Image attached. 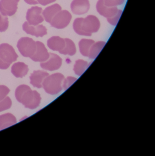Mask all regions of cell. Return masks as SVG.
<instances>
[{"label": "cell", "instance_id": "cell-25", "mask_svg": "<svg viewBox=\"0 0 155 156\" xmlns=\"http://www.w3.org/2000/svg\"><path fill=\"white\" fill-rule=\"evenodd\" d=\"M10 91V89L6 86L0 85V101L6 97Z\"/></svg>", "mask_w": 155, "mask_h": 156}, {"label": "cell", "instance_id": "cell-17", "mask_svg": "<svg viewBox=\"0 0 155 156\" xmlns=\"http://www.w3.org/2000/svg\"><path fill=\"white\" fill-rule=\"evenodd\" d=\"M62 10V7L58 4H55L45 8L43 11V15L45 21L47 23H51L53 17L56 13Z\"/></svg>", "mask_w": 155, "mask_h": 156}, {"label": "cell", "instance_id": "cell-4", "mask_svg": "<svg viewBox=\"0 0 155 156\" xmlns=\"http://www.w3.org/2000/svg\"><path fill=\"white\" fill-rule=\"evenodd\" d=\"M18 57L19 55L12 46L7 43L0 44V69H8Z\"/></svg>", "mask_w": 155, "mask_h": 156}, {"label": "cell", "instance_id": "cell-18", "mask_svg": "<svg viewBox=\"0 0 155 156\" xmlns=\"http://www.w3.org/2000/svg\"><path fill=\"white\" fill-rule=\"evenodd\" d=\"M17 123L15 116L11 113H7L0 115V129H3Z\"/></svg>", "mask_w": 155, "mask_h": 156}, {"label": "cell", "instance_id": "cell-11", "mask_svg": "<svg viewBox=\"0 0 155 156\" xmlns=\"http://www.w3.org/2000/svg\"><path fill=\"white\" fill-rule=\"evenodd\" d=\"M36 51L33 55L30 57L31 59L35 62H45L48 60L50 56V53L45 47V45L41 42H36Z\"/></svg>", "mask_w": 155, "mask_h": 156}, {"label": "cell", "instance_id": "cell-7", "mask_svg": "<svg viewBox=\"0 0 155 156\" xmlns=\"http://www.w3.org/2000/svg\"><path fill=\"white\" fill-rule=\"evenodd\" d=\"M72 18V15L68 11L61 10L55 14L50 24L54 28L63 29L69 25Z\"/></svg>", "mask_w": 155, "mask_h": 156}, {"label": "cell", "instance_id": "cell-2", "mask_svg": "<svg viewBox=\"0 0 155 156\" xmlns=\"http://www.w3.org/2000/svg\"><path fill=\"white\" fill-rule=\"evenodd\" d=\"M100 26L99 20L93 15H89L85 19L77 18L73 24L74 30L76 34L86 36H91L92 33L98 31Z\"/></svg>", "mask_w": 155, "mask_h": 156}, {"label": "cell", "instance_id": "cell-6", "mask_svg": "<svg viewBox=\"0 0 155 156\" xmlns=\"http://www.w3.org/2000/svg\"><path fill=\"white\" fill-rule=\"evenodd\" d=\"M17 46L21 54L25 57L30 58L36 51V42L29 37L21 38L18 41Z\"/></svg>", "mask_w": 155, "mask_h": 156}, {"label": "cell", "instance_id": "cell-14", "mask_svg": "<svg viewBox=\"0 0 155 156\" xmlns=\"http://www.w3.org/2000/svg\"><path fill=\"white\" fill-rule=\"evenodd\" d=\"M48 76L49 74L44 71L41 70L34 71L30 77V83L34 87L41 88L44 80Z\"/></svg>", "mask_w": 155, "mask_h": 156}, {"label": "cell", "instance_id": "cell-19", "mask_svg": "<svg viewBox=\"0 0 155 156\" xmlns=\"http://www.w3.org/2000/svg\"><path fill=\"white\" fill-rule=\"evenodd\" d=\"M94 43V41L92 40L82 39L79 43V48L81 53L84 56H88L90 48Z\"/></svg>", "mask_w": 155, "mask_h": 156}, {"label": "cell", "instance_id": "cell-26", "mask_svg": "<svg viewBox=\"0 0 155 156\" xmlns=\"http://www.w3.org/2000/svg\"><path fill=\"white\" fill-rule=\"evenodd\" d=\"M38 3L43 6H46L56 1V0H37Z\"/></svg>", "mask_w": 155, "mask_h": 156}, {"label": "cell", "instance_id": "cell-9", "mask_svg": "<svg viewBox=\"0 0 155 156\" xmlns=\"http://www.w3.org/2000/svg\"><path fill=\"white\" fill-rule=\"evenodd\" d=\"M20 0H1L0 12L4 16H13L18 9Z\"/></svg>", "mask_w": 155, "mask_h": 156}, {"label": "cell", "instance_id": "cell-15", "mask_svg": "<svg viewBox=\"0 0 155 156\" xmlns=\"http://www.w3.org/2000/svg\"><path fill=\"white\" fill-rule=\"evenodd\" d=\"M65 39L59 36H53L47 41V45L51 50L60 52L65 46Z\"/></svg>", "mask_w": 155, "mask_h": 156}, {"label": "cell", "instance_id": "cell-5", "mask_svg": "<svg viewBox=\"0 0 155 156\" xmlns=\"http://www.w3.org/2000/svg\"><path fill=\"white\" fill-rule=\"evenodd\" d=\"M62 76L56 73L47 76L44 80L42 87L45 92L50 94H57L61 90L60 86Z\"/></svg>", "mask_w": 155, "mask_h": 156}, {"label": "cell", "instance_id": "cell-3", "mask_svg": "<svg viewBox=\"0 0 155 156\" xmlns=\"http://www.w3.org/2000/svg\"><path fill=\"white\" fill-rule=\"evenodd\" d=\"M97 12L107 19V21L111 25L115 26L117 24L122 13V11L118 10L116 7H109L104 2V0H99L96 5Z\"/></svg>", "mask_w": 155, "mask_h": 156}, {"label": "cell", "instance_id": "cell-13", "mask_svg": "<svg viewBox=\"0 0 155 156\" xmlns=\"http://www.w3.org/2000/svg\"><path fill=\"white\" fill-rule=\"evenodd\" d=\"M71 8L74 14L83 15L89 10L90 3L88 0H73L71 3Z\"/></svg>", "mask_w": 155, "mask_h": 156}, {"label": "cell", "instance_id": "cell-20", "mask_svg": "<svg viewBox=\"0 0 155 156\" xmlns=\"http://www.w3.org/2000/svg\"><path fill=\"white\" fill-rule=\"evenodd\" d=\"M65 44L64 48L59 52L62 54L73 55L76 51L75 44L70 39H65Z\"/></svg>", "mask_w": 155, "mask_h": 156}, {"label": "cell", "instance_id": "cell-12", "mask_svg": "<svg viewBox=\"0 0 155 156\" xmlns=\"http://www.w3.org/2000/svg\"><path fill=\"white\" fill-rule=\"evenodd\" d=\"M62 59L55 54L50 53L48 61L41 62V66L44 70L52 71L59 69L62 65Z\"/></svg>", "mask_w": 155, "mask_h": 156}, {"label": "cell", "instance_id": "cell-1", "mask_svg": "<svg viewBox=\"0 0 155 156\" xmlns=\"http://www.w3.org/2000/svg\"><path fill=\"white\" fill-rule=\"evenodd\" d=\"M15 97L26 108L34 109L41 104V98L37 91L31 90L29 86L21 85L15 91Z\"/></svg>", "mask_w": 155, "mask_h": 156}, {"label": "cell", "instance_id": "cell-27", "mask_svg": "<svg viewBox=\"0 0 155 156\" xmlns=\"http://www.w3.org/2000/svg\"><path fill=\"white\" fill-rule=\"evenodd\" d=\"M25 2L29 5H36L39 4L37 0H24Z\"/></svg>", "mask_w": 155, "mask_h": 156}, {"label": "cell", "instance_id": "cell-24", "mask_svg": "<svg viewBox=\"0 0 155 156\" xmlns=\"http://www.w3.org/2000/svg\"><path fill=\"white\" fill-rule=\"evenodd\" d=\"M125 0H104V2L107 6L109 7H116L122 5Z\"/></svg>", "mask_w": 155, "mask_h": 156}, {"label": "cell", "instance_id": "cell-10", "mask_svg": "<svg viewBox=\"0 0 155 156\" xmlns=\"http://www.w3.org/2000/svg\"><path fill=\"white\" fill-rule=\"evenodd\" d=\"M23 29L27 34L35 36L43 37L47 34V29L42 24L32 26L30 25L28 22H25L23 25Z\"/></svg>", "mask_w": 155, "mask_h": 156}, {"label": "cell", "instance_id": "cell-22", "mask_svg": "<svg viewBox=\"0 0 155 156\" xmlns=\"http://www.w3.org/2000/svg\"><path fill=\"white\" fill-rule=\"evenodd\" d=\"M12 102L9 97L5 98L0 101V112L9 109L12 106Z\"/></svg>", "mask_w": 155, "mask_h": 156}, {"label": "cell", "instance_id": "cell-23", "mask_svg": "<svg viewBox=\"0 0 155 156\" xmlns=\"http://www.w3.org/2000/svg\"><path fill=\"white\" fill-rule=\"evenodd\" d=\"M9 22L8 18L6 16L0 14V32H3L8 30Z\"/></svg>", "mask_w": 155, "mask_h": 156}, {"label": "cell", "instance_id": "cell-21", "mask_svg": "<svg viewBox=\"0 0 155 156\" xmlns=\"http://www.w3.org/2000/svg\"><path fill=\"white\" fill-rule=\"evenodd\" d=\"M105 44L106 42L104 41L97 42L96 43H94L91 46L89 51L90 58H95L97 56V54H99Z\"/></svg>", "mask_w": 155, "mask_h": 156}, {"label": "cell", "instance_id": "cell-8", "mask_svg": "<svg viewBox=\"0 0 155 156\" xmlns=\"http://www.w3.org/2000/svg\"><path fill=\"white\" fill-rule=\"evenodd\" d=\"M42 12V8L37 6L29 9L26 14V20L29 24L36 26L42 23L44 21Z\"/></svg>", "mask_w": 155, "mask_h": 156}, {"label": "cell", "instance_id": "cell-16", "mask_svg": "<svg viewBox=\"0 0 155 156\" xmlns=\"http://www.w3.org/2000/svg\"><path fill=\"white\" fill-rule=\"evenodd\" d=\"M29 70L28 66L21 62L15 63L12 66L11 68L12 73L17 78H22L25 76L28 73Z\"/></svg>", "mask_w": 155, "mask_h": 156}]
</instances>
